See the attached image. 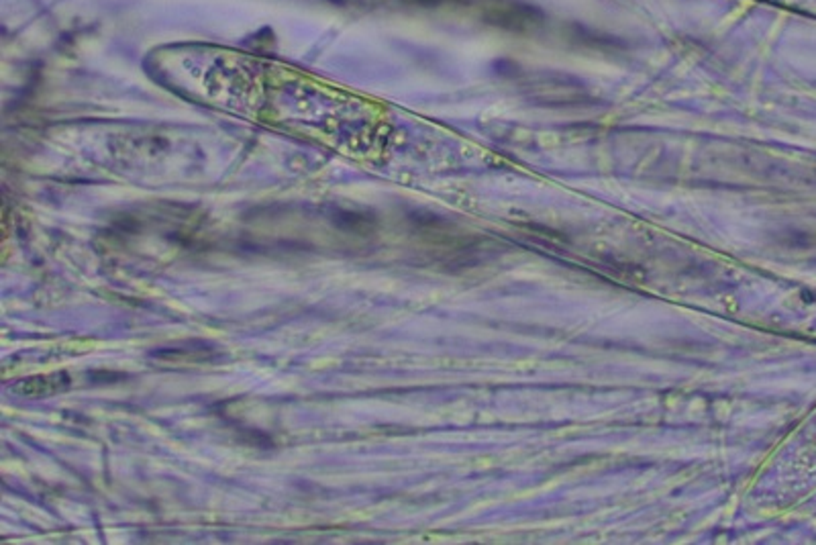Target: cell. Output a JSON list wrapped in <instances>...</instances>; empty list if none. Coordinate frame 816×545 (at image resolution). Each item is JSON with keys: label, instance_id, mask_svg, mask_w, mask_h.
Segmentation results:
<instances>
[{"label": "cell", "instance_id": "1", "mask_svg": "<svg viewBox=\"0 0 816 545\" xmlns=\"http://www.w3.org/2000/svg\"><path fill=\"white\" fill-rule=\"evenodd\" d=\"M484 17L488 23L500 27L506 31H531L535 27L541 25L543 15L525 3H517V0H500V3H490L488 9L484 11Z\"/></svg>", "mask_w": 816, "mask_h": 545}, {"label": "cell", "instance_id": "2", "mask_svg": "<svg viewBox=\"0 0 816 545\" xmlns=\"http://www.w3.org/2000/svg\"><path fill=\"white\" fill-rule=\"evenodd\" d=\"M70 386V378L67 374H51V376H36L27 378L23 383L15 386V392L27 399H41V397H53V394L64 392Z\"/></svg>", "mask_w": 816, "mask_h": 545}, {"label": "cell", "instance_id": "3", "mask_svg": "<svg viewBox=\"0 0 816 545\" xmlns=\"http://www.w3.org/2000/svg\"><path fill=\"white\" fill-rule=\"evenodd\" d=\"M413 3H418V4H439V3H445V0H413Z\"/></svg>", "mask_w": 816, "mask_h": 545}]
</instances>
